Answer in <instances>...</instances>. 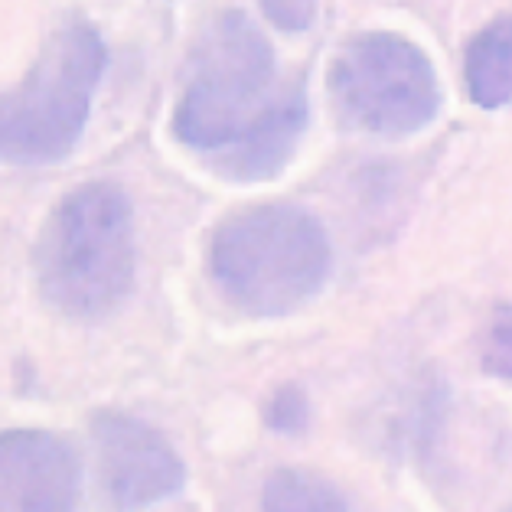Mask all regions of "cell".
I'll return each instance as SVG.
<instances>
[{
	"instance_id": "8fae6325",
	"label": "cell",
	"mask_w": 512,
	"mask_h": 512,
	"mask_svg": "<svg viewBox=\"0 0 512 512\" xmlns=\"http://www.w3.org/2000/svg\"><path fill=\"white\" fill-rule=\"evenodd\" d=\"M265 17L287 33L307 30L317 20V0H261Z\"/></svg>"
},
{
	"instance_id": "3957f363",
	"label": "cell",
	"mask_w": 512,
	"mask_h": 512,
	"mask_svg": "<svg viewBox=\"0 0 512 512\" xmlns=\"http://www.w3.org/2000/svg\"><path fill=\"white\" fill-rule=\"evenodd\" d=\"M219 294L248 317L294 314L330 274V242L307 209L265 203L232 212L209 245Z\"/></svg>"
},
{
	"instance_id": "8992f818",
	"label": "cell",
	"mask_w": 512,
	"mask_h": 512,
	"mask_svg": "<svg viewBox=\"0 0 512 512\" xmlns=\"http://www.w3.org/2000/svg\"><path fill=\"white\" fill-rule=\"evenodd\" d=\"M95 490L108 512H144L177 496L186 467L173 444L141 418L98 411L92 418Z\"/></svg>"
},
{
	"instance_id": "52a82bcc",
	"label": "cell",
	"mask_w": 512,
	"mask_h": 512,
	"mask_svg": "<svg viewBox=\"0 0 512 512\" xmlns=\"http://www.w3.org/2000/svg\"><path fill=\"white\" fill-rule=\"evenodd\" d=\"M82 460L76 447L49 431H7L0 437V509L76 512Z\"/></svg>"
},
{
	"instance_id": "30bf717a",
	"label": "cell",
	"mask_w": 512,
	"mask_h": 512,
	"mask_svg": "<svg viewBox=\"0 0 512 512\" xmlns=\"http://www.w3.org/2000/svg\"><path fill=\"white\" fill-rule=\"evenodd\" d=\"M310 408H307V395L297 389V385H281L278 392L271 395V402L265 408V421L268 428L281 431V434H297L307 428Z\"/></svg>"
},
{
	"instance_id": "5b68a950",
	"label": "cell",
	"mask_w": 512,
	"mask_h": 512,
	"mask_svg": "<svg viewBox=\"0 0 512 512\" xmlns=\"http://www.w3.org/2000/svg\"><path fill=\"white\" fill-rule=\"evenodd\" d=\"M330 102L343 124L366 134H415L441 111V85L418 43L398 33H362L330 62Z\"/></svg>"
},
{
	"instance_id": "6da1fadb",
	"label": "cell",
	"mask_w": 512,
	"mask_h": 512,
	"mask_svg": "<svg viewBox=\"0 0 512 512\" xmlns=\"http://www.w3.org/2000/svg\"><path fill=\"white\" fill-rule=\"evenodd\" d=\"M307 128V98L278 85L274 49L242 10L216 17L186 66L173 134L226 180H271Z\"/></svg>"
},
{
	"instance_id": "277c9868",
	"label": "cell",
	"mask_w": 512,
	"mask_h": 512,
	"mask_svg": "<svg viewBox=\"0 0 512 512\" xmlns=\"http://www.w3.org/2000/svg\"><path fill=\"white\" fill-rule=\"evenodd\" d=\"M102 69L105 43L89 23H69L49 36L27 76L4 95L0 147L10 164L43 167L72 154Z\"/></svg>"
},
{
	"instance_id": "7a4b0ae2",
	"label": "cell",
	"mask_w": 512,
	"mask_h": 512,
	"mask_svg": "<svg viewBox=\"0 0 512 512\" xmlns=\"http://www.w3.org/2000/svg\"><path fill=\"white\" fill-rule=\"evenodd\" d=\"M134 212L115 183L72 190L43 222L33 271L43 301L69 320H102L134 287Z\"/></svg>"
},
{
	"instance_id": "9c48e42d",
	"label": "cell",
	"mask_w": 512,
	"mask_h": 512,
	"mask_svg": "<svg viewBox=\"0 0 512 512\" xmlns=\"http://www.w3.org/2000/svg\"><path fill=\"white\" fill-rule=\"evenodd\" d=\"M483 372L512 385V307H496L480 346Z\"/></svg>"
},
{
	"instance_id": "7c38bea8",
	"label": "cell",
	"mask_w": 512,
	"mask_h": 512,
	"mask_svg": "<svg viewBox=\"0 0 512 512\" xmlns=\"http://www.w3.org/2000/svg\"><path fill=\"white\" fill-rule=\"evenodd\" d=\"M333 512H349V506H343V509H333Z\"/></svg>"
},
{
	"instance_id": "4fadbf2b",
	"label": "cell",
	"mask_w": 512,
	"mask_h": 512,
	"mask_svg": "<svg viewBox=\"0 0 512 512\" xmlns=\"http://www.w3.org/2000/svg\"><path fill=\"white\" fill-rule=\"evenodd\" d=\"M503 512H512V506H509V509H503Z\"/></svg>"
},
{
	"instance_id": "ba28073f",
	"label": "cell",
	"mask_w": 512,
	"mask_h": 512,
	"mask_svg": "<svg viewBox=\"0 0 512 512\" xmlns=\"http://www.w3.org/2000/svg\"><path fill=\"white\" fill-rule=\"evenodd\" d=\"M467 95L480 108L512 102V14L496 17L473 36L464 56Z\"/></svg>"
}]
</instances>
